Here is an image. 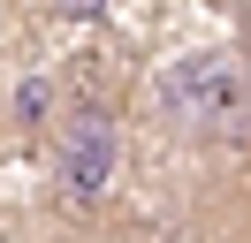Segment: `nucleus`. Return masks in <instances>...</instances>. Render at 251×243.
<instances>
[{
  "label": "nucleus",
  "mask_w": 251,
  "mask_h": 243,
  "mask_svg": "<svg viewBox=\"0 0 251 243\" xmlns=\"http://www.w3.org/2000/svg\"><path fill=\"white\" fill-rule=\"evenodd\" d=\"M152 106L183 145H251V53L244 46H190L152 76Z\"/></svg>",
  "instance_id": "obj_1"
},
{
  "label": "nucleus",
  "mask_w": 251,
  "mask_h": 243,
  "mask_svg": "<svg viewBox=\"0 0 251 243\" xmlns=\"http://www.w3.org/2000/svg\"><path fill=\"white\" fill-rule=\"evenodd\" d=\"M46 145H53V197L69 213H107L114 182H122V106H114V91H99L92 76L61 84Z\"/></svg>",
  "instance_id": "obj_2"
},
{
  "label": "nucleus",
  "mask_w": 251,
  "mask_h": 243,
  "mask_svg": "<svg viewBox=\"0 0 251 243\" xmlns=\"http://www.w3.org/2000/svg\"><path fill=\"white\" fill-rule=\"evenodd\" d=\"M53 106H61V69H38V76H23L16 84V129L23 137H38V129H53Z\"/></svg>",
  "instance_id": "obj_3"
},
{
  "label": "nucleus",
  "mask_w": 251,
  "mask_h": 243,
  "mask_svg": "<svg viewBox=\"0 0 251 243\" xmlns=\"http://www.w3.org/2000/svg\"><path fill=\"white\" fill-rule=\"evenodd\" d=\"M53 8H61V15H76V23H84V15H99L107 0H53Z\"/></svg>",
  "instance_id": "obj_4"
}]
</instances>
